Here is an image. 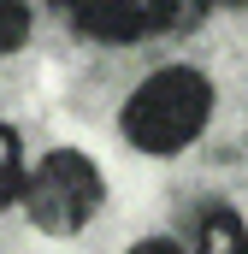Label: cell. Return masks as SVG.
<instances>
[{
    "label": "cell",
    "instance_id": "obj_1",
    "mask_svg": "<svg viewBox=\"0 0 248 254\" xmlns=\"http://www.w3.org/2000/svg\"><path fill=\"white\" fill-rule=\"evenodd\" d=\"M213 119V83L189 65H160L148 71L130 101H124V136L142 154H184Z\"/></svg>",
    "mask_w": 248,
    "mask_h": 254
},
{
    "label": "cell",
    "instance_id": "obj_2",
    "mask_svg": "<svg viewBox=\"0 0 248 254\" xmlns=\"http://www.w3.org/2000/svg\"><path fill=\"white\" fill-rule=\"evenodd\" d=\"M24 207H30V219L48 237H77L95 219V207H101V172H95V160L77 154V148L42 154L36 172L24 178Z\"/></svg>",
    "mask_w": 248,
    "mask_h": 254
},
{
    "label": "cell",
    "instance_id": "obj_3",
    "mask_svg": "<svg viewBox=\"0 0 248 254\" xmlns=\"http://www.w3.org/2000/svg\"><path fill=\"white\" fill-rule=\"evenodd\" d=\"M172 12H178V0H89L77 12V24H83V36H95L107 48H136L142 36L166 30Z\"/></svg>",
    "mask_w": 248,
    "mask_h": 254
},
{
    "label": "cell",
    "instance_id": "obj_4",
    "mask_svg": "<svg viewBox=\"0 0 248 254\" xmlns=\"http://www.w3.org/2000/svg\"><path fill=\"white\" fill-rule=\"evenodd\" d=\"M195 254H248V231L237 213H207L201 219V231H195Z\"/></svg>",
    "mask_w": 248,
    "mask_h": 254
},
{
    "label": "cell",
    "instance_id": "obj_5",
    "mask_svg": "<svg viewBox=\"0 0 248 254\" xmlns=\"http://www.w3.org/2000/svg\"><path fill=\"white\" fill-rule=\"evenodd\" d=\"M24 148H18V130L0 125V207H12L18 195H24Z\"/></svg>",
    "mask_w": 248,
    "mask_h": 254
},
{
    "label": "cell",
    "instance_id": "obj_6",
    "mask_svg": "<svg viewBox=\"0 0 248 254\" xmlns=\"http://www.w3.org/2000/svg\"><path fill=\"white\" fill-rule=\"evenodd\" d=\"M30 42V6L24 0H0V54H18Z\"/></svg>",
    "mask_w": 248,
    "mask_h": 254
},
{
    "label": "cell",
    "instance_id": "obj_7",
    "mask_svg": "<svg viewBox=\"0 0 248 254\" xmlns=\"http://www.w3.org/2000/svg\"><path fill=\"white\" fill-rule=\"evenodd\" d=\"M130 254H178V249H172V243H136Z\"/></svg>",
    "mask_w": 248,
    "mask_h": 254
},
{
    "label": "cell",
    "instance_id": "obj_8",
    "mask_svg": "<svg viewBox=\"0 0 248 254\" xmlns=\"http://www.w3.org/2000/svg\"><path fill=\"white\" fill-rule=\"evenodd\" d=\"M65 6H71V12H83V6H89V0H65Z\"/></svg>",
    "mask_w": 248,
    "mask_h": 254
},
{
    "label": "cell",
    "instance_id": "obj_9",
    "mask_svg": "<svg viewBox=\"0 0 248 254\" xmlns=\"http://www.w3.org/2000/svg\"><path fill=\"white\" fill-rule=\"evenodd\" d=\"M225 6H248V0H225Z\"/></svg>",
    "mask_w": 248,
    "mask_h": 254
}]
</instances>
